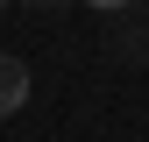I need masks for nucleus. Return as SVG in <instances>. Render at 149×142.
Returning <instances> with one entry per match:
<instances>
[{"label": "nucleus", "mask_w": 149, "mask_h": 142, "mask_svg": "<svg viewBox=\"0 0 149 142\" xmlns=\"http://www.w3.org/2000/svg\"><path fill=\"white\" fill-rule=\"evenodd\" d=\"M85 7H100V14H114V7H128V0H85Z\"/></svg>", "instance_id": "f03ea898"}, {"label": "nucleus", "mask_w": 149, "mask_h": 142, "mask_svg": "<svg viewBox=\"0 0 149 142\" xmlns=\"http://www.w3.org/2000/svg\"><path fill=\"white\" fill-rule=\"evenodd\" d=\"M22 100H29V64L0 50V121H7V114H22Z\"/></svg>", "instance_id": "f257e3e1"}, {"label": "nucleus", "mask_w": 149, "mask_h": 142, "mask_svg": "<svg viewBox=\"0 0 149 142\" xmlns=\"http://www.w3.org/2000/svg\"><path fill=\"white\" fill-rule=\"evenodd\" d=\"M0 7H7V0H0Z\"/></svg>", "instance_id": "20e7f679"}, {"label": "nucleus", "mask_w": 149, "mask_h": 142, "mask_svg": "<svg viewBox=\"0 0 149 142\" xmlns=\"http://www.w3.org/2000/svg\"><path fill=\"white\" fill-rule=\"evenodd\" d=\"M50 7H57V0H50Z\"/></svg>", "instance_id": "7ed1b4c3"}]
</instances>
